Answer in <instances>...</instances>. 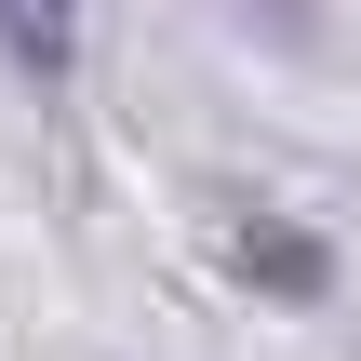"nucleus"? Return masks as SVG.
Masks as SVG:
<instances>
[{"mask_svg":"<svg viewBox=\"0 0 361 361\" xmlns=\"http://www.w3.org/2000/svg\"><path fill=\"white\" fill-rule=\"evenodd\" d=\"M0 40H13V67L54 80V67L80 54V13H67V0H0Z\"/></svg>","mask_w":361,"mask_h":361,"instance_id":"nucleus-1","label":"nucleus"}]
</instances>
